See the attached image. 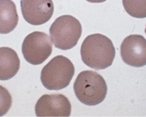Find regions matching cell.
<instances>
[{
	"label": "cell",
	"instance_id": "cell-1",
	"mask_svg": "<svg viewBox=\"0 0 146 117\" xmlns=\"http://www.w3.org/2000/svg\"><path fill=\"white\" fill-rule=\"evenodd\" d=\"M80 53L87 66L97 70H104L113 63L115 49L110 39L101 33H94L83 41Z\"/></svg>",
	"mask_w": 146,
	"mask_h": 117
},
{
	"label": "cell",
	"instance_id": "cell-2",
	"mask_svg": "<svg viewBox=\"0 0 146 117\" xmlns=\"http://www.w3.org/2000/svg\"><path fill=\"white\" fill-rule=\"evenodd\" d=\"M74 92L81 102L87 106L100 104L107 95V84L98 73L85 70L78 75L74 83Z\"/></svg>",
	"mask_w": 146,
	"mask_h": 117
},
{
	"label": "cell",
	"instance_id": "cell-3",
	"mask_svg": "<svg viewBox=\"0 0 146 117\" xmlns=\"http://www.w3.org/2000/svg\"><path fill=\"white\" fill-rule=\"evenodd\" d=\"M75 73L74 64L64 55L52 59L42 70V84L49 90H60L69 85Z\"/></svg>",
	"mask_w": 146,
	"mask_h": 117
},
{
	"label": "cell",
	"instance_id": "cell-4",
	"mask_svg": "<svg viewBox=\"0 0 146 117\" xmlns=\"http://www.w3.org/2000/svg\"><path fill=\"white\" fill-rule=\"evenodd\" d=\"M82 33V27L80 22L70 15L58 17L49 28L53 45L62 50H68L76 46Z\"/></svg>",
	"mask_w": 146,
	"mask_h": 117
},
{
	"label": "cell",
	"instance_id": "cell-5",
	"mask_svg": "<svg viewBox=\"0 0 146 117\" xmlns=\"http://www.w3.org/2000/svg\"><path fill=\"white\" fill-rule=\"evenodd\" d=\"M53 51L51 39L42 32H33L25 38L22 53L26 61L33 65H39L46 61Z\"/></svg>",
	"mask_w": 146,
	"mask_h": 117
},
{
	"label": "cell",
	"instance_id": "cell-6",
	"mask_svg": "<svg viewBox=\"0 0 146 117\" xmlns=\"http://www.w3.org/2000/svg\"><path fill=\"white\" fill-rule=\"evenodd\" d=\"M36 116H70L71 104L62 94L44 95L35 106Z\"/></svg>",
	"mask_w": 146,
	"mask_h": 117
},
{
	"label": "cell",
	"instance_id": "cell-7",
	"mask_svg": "<svg viewBox=\"0 0 146 117\" xmlns=\"http://www.w3.org/2000/svg\"><path fill=\"white\" fill-rule=\"evenodd\" d=\"M122 61L133 67L146 65V40L144 36L130 35L124 39L121 45Z\"/></svg>",
	"mask_w": 146,
	"mask_h": 117
},
{
	"label": "cell",
	"instance_id": "cell-8",
	"mask_svg": "<svg viewBox=\"0 0 146 117\" xmlns=\"http://www.w3.org/2000/svg\"><path fill=\"white\" fill-rule=\"evenodd\" d=\"M23 16L32 25H41L49 21L54 12L52 0H21Z\"/></svg>",
	"mask_w": 146,
	"mask_h": 117
},
{
	"label": "cell",
	"instance_id": "cell-9",
	"mask_svg": "<svg viewBox=\"0 0 146 117\" xmlns=\"http://www.w3.org/2000/svg\"><path fill=\"white\" fill-rule=\"evenodd\" d=\"M20 68V59L16 51L9 47L0 48V80L14 77Z\"/></svg>",
	"mask_w": 146,
	"mask_h": 117
},
{
	"label": "cell",
	"instance_id": "cell-10",
	"mask_svg": "<svg viewBox=\"0 0 146 117\" xmlns=\"http://www.w3.org/2000/svg\"><path fill=\"white\" fill-rule=\"evenodd\" d=\"M19 22L16 6L12 0H0V33L6 34L16 28Z\"/></svg>",
	"mask_w": 146,
	"mask_h": 117
},
{
	"label": "cell",
	"instance_id": "cell-11",
	"mask_svg": "<svg viewBox=\"0 0 146 117\" xmlns=\"http://www.w3.org/2000/svg\"><path fill=\"white\" fill-rule=\"evenodd\" d=\"M126 12L136 18L146 17V0H122Z\"/></svg>",
	"mask_w": 146,
	"mask_h": 117
},
{
	"label": "cell",
	"instance_id": "cell-12",
	"mask_svg": "<svg viewBox=\"0 0 146 117\" xmlns=\"http://www.w3.org/2000/svg\"><path fill=\"white\" fill-rule=\"evenodd\" d=\"M86 1L90 3H99L105 2L106 1V0H86Z\"/></svg>",
	"mask_w": 146,
	"mask_h": 117
}]
</instances>
